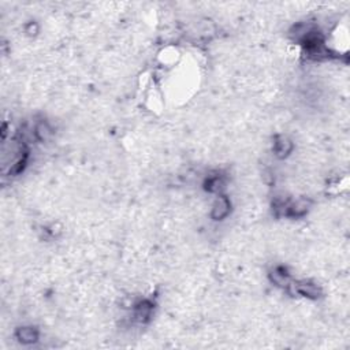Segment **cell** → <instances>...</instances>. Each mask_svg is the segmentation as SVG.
<instances>
[{
    "instance_id": "1",
    "label": "cell",
    "mask_w": 350,
    "mask_h": 350,
    "mask_svg": "<svg viewBox=\"0 0 350 350\" xmlns=\"http://www.w3.org/2000/svg\"><path fill=\"white\" fill-rule=\"evenodd\" d=\"M228 212H230V200L225 196H219L215 204L212 205L211 216L215 220H222L228 215Z\"/></svg>"
},
{
    "instance_id": "2",
    "label": "cell",
    "mask_w": 350,
    "mask_h": 350,
    "mask_svg": "<svg viewBox=\"0 0 350 350\" xmlns=\"http://www.w3.org/2000/svg\"><path fill=\"white\" fill-rule=\"evenodd\" d=\"M296 287V292L301 294V296H305L308 298H317L319 297V289L317 286L314 283H309V282H301V283L294 284Z\"/></svg>"
},
{
    "instance_id": "3",
    "label": "cell",
    "mask_w": 350,
    "mask_h": 350,
    "mask_svg": "<svg viewBox=\"0 0 350 350\" xmlns=\"http://www.w3.org/2000/svg\"><path fill=\"white\" fill-rule=\"evenodd\" d=\"M293 144L290 140L284 136H280V137H277L275 142H274V149H275V153L278 156H286L289 155V152L292 151Z\"/></svg>"
},
{
    "instance_id": "4",
    "label": "cell",
    "mask_w": 350,
    "mask_h": 350,
    "mask_svg": "<svg viewBox=\"0 0 350 350\" xmlns=\"http://www.w3.org/2000/svg\"><path fill=\"white\" fill-rule=\"evenodd\" d=\"M17 336H18V339L23 343H33L36 342L37 338H38V334H37V331L35 328L32 327H23V328H19L18 330V332H17Z\"/></svg>"
},
{
    "instance_id": "5",
    "label": "cell",
    "mask_w": 350,
    "mask_h": 350,
    "mask_svg": "<svg viewBox=\"0 0 350 350\" xmlns=\"http://www.w3.org/2000/svg\"><path fill=\"white\" fill-rule=\"evenodd\" d=\"M35 134L37 136V139L43 140L44 141V140H47L51 137L52 129L47 123L41 122V123H38L36 126V129H35Z\"/></svg>"
}]
</instances>
